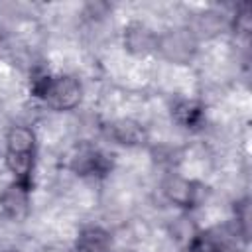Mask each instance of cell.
I'll use <instances>...</instances> for the list:
<instances>
[{
    "label": "cell",
    "mask_w": 252,
    "mask_h": 252,
    "mask_svg": "<svg viewBox=\"0 0 252 252\" xmlns=\"http://www.w3.org/2000/svg\"><path fill=\"white\" fill-rule=\"evenodd\" d=\"M187 28L195 33V37L199 41H203V39H209V37L222 33V30L228 28V16L219 14L215 10H205V12L195 14L193 22H189Z\"/></svg>",
    "instance_id": "cell-11"
},
{
    "label": "cell",
    "mask_w": 252,
    "mask_h": 252,
    "mask_svg": "<svg viewBox=\"0 0 252 252\" xmlns=\"http://www.w3.org/2000/svg\"><path fill=\"white\" fill-rule=\"evenodd\" d=\"M2 252H18V250H2Z\"/></svg>",
    "instance_id": "cell-14"
},
{
    "label": "cell",
    "mask_w": 252,
    "mask_h": 252,
    "mask_svg": "<svg viewBox=\"0 0 252 252\" xmlns=\"http://www.w3.org/2000/svg\"><path fill=\"white\" fill-rule=\"evenodd\" d=\"M0 158H2V150H0Z\"/></svg>",
    "instance_id": "cell-15"
},
{
    "label": "cell",
    "mask_w": 252,
    "mask_h": 252,
    "mask_svg": "<svg viewBox=\"0 0 252 252\" xmlns=\"http://www.w3.org/2000/svg\"><path fill=\"white\" fill-rule=\"evenodd\" d=\"M122 47L136 59L152 57L158 47V32L146 22L132 20L122 28Z\"/></svg>",
    "instance_id": "cell-7"
},
{
    "label": "cell",
    "mask_w": 252,
    "mask_h": 252,
    "mask_svg": "<svg viewBox=\"0 0 252 252\" xmlns=\"http://www.w3.org/2000/svg\"><path fill=\"white\" fill-rule=\"evenodd\" d=\"M32 195L33 187L10 179L0 189V217L10 222L26 220L32 213Z\"/></svg>",
    "instance_id": "cell-6"
},
{
    "label": "cell",
    "mask_w": 252,
    "mask_h": 252,
    "mask_svg": "<svg viewBox=\"0 0 252 252\" xmlns=\"http://www.w3.org/2000/svg\"><path fill=\"white\" fill-rule=\"evenodd\" d=\"M112 252H138L136 248H130V246H120V248H114Z\"/></svg>",
    "instance_id": "cell-13"
},
{
    "label": "cell",
    "mask_w": 252,
    "mask_h": 252,
    "mask_svg": "<svg viewBox=\"0 0 252 252\" xmlns=\"http://www.w3.org/2000/svg\"><path fill=\"white\" fill-rule=\"evenodd\" d=\"M232 211H234V217H232L234 226L250 240V197L244 195L238 201H234Z\"/></svg>",
    "instance_id": "cell-12"
},
{
    "label": "cell",
    "mask_w": 252,
    "mask_h": 252,
    "mask_svg": "<svg viewBox=\"0 0 252 252\" xmlns=\"http://www.w3.org/2000/svg\"><path fill=\"white\" fill-rule=\"evenodd\" d=\"M169 112L171 120L185 132H199L207 124V108L197 98H177Z\"/></svg>",
    "instance_id": "cell-9"
},
{
    "label": "cell",
    "mask_w": 252,
    "mask_h": 252,
    "mask_svg": "<svg viewBox=\"0 0 252 252\" xmlns=\"http://www.w3.org/2000/svg\"><path fill=\"white\" fill-rule=\"evenodd\" d=\"M30 94L53 112H73L83 104L85 87L73 73L35 71L30 79Z\"/></svg>",
    "instance_id": "cell-2"
},
{
    "label": "cell",
    "mask_w": 252,
    "mask_h": 252,
    "mask_svg": "<svg viewBox=\"0 0 252 252\" xmlns=\"http://www.w3.org/2000/svg\"><path fill=\"white\" fill-rule=\"evenodd\" d=\"M69 169L83 179H102L112 171V158L98 146L83 142L73 148L67 161Z\"/></svg>",
    "instance_id": "cell-4"
},
{
    "label": "cell",
    "mask_w": 252,
    "mask_h": 252,
    "mask_svg": "<svg viewBox=\"0 0 252 252\" xmlns=\"http://www.w3.org/2000/svg\"><path fill=\"white\" fill-rule=\"evenodd\" d=\"M39 142L37 132L30 124H12L2 142V161L12 181L35 187Z\"/></svg>",
    "instance_id": "cell-1"
},
{
    "label": "cell",
    "mask_w": 252,
    "mask_h": 252,
    "mask_svg": "<svg viewBox=\"0 0 252 252\" xmlns=\"http://www.w3.org/2000/svg\"><path fill=\"white\" fill-rule=\"evenodd\" d=\"M106 136L110 142L122 146V148H128V150H138V148H144L148 146L150 142V132L148 128L136 120V118H130V116H124V118H116L112 122H108L106 126Z\"/></svg>",
    "instance_id": "cell-8"
},
{
    "label": "cell",
    "mask_w": 252,
    "mask_h": 252,
    "mask_svg": "<svg viewBox=\"0 0 252 252\" xmlns=\"http://www.w3.org/2000/svg\"><path fill=\"white\" fill-rule=\"evenodd\" d=\"M161 195L169 205L175 209L189 213L201 203L203 185L191 177L179 175V173H167L161 181Z\"/></svg>",
    "instance_id": "cell-5"
},
{
    "label": "cell",
    "mask_w": 252,
    "mask_h": 252,
    "mask_svg": "<svg viewBox=\"0 0 252 252\" xmlns=\"http://www.w3.org/2000/svg\"><path fill=\"white\" fill-rule=\"evenodd\" d=\"M199 45L201 41L195 37V33L187 26H175V28L158 32L156 55L169 65L185 67V65H191L199 55Z\"/></svg>",
    "instance_id": "cell-3"
},
{
    "label": "cell",
    "mask_w": 252,
    "mask_h": 252,
    "mask_svg": "<svg viewBox=\"0 0 252 252\" xmlns=\"http://www.w3.org/2000/svg\"><path fill=\"white\" fill-rule=\"evenodd\" d=\"M114 238L112 232L102 224H83L73 240V252H112Z\"/></svg>",
    "instance_id": "cell-10"
}]
</instances>
